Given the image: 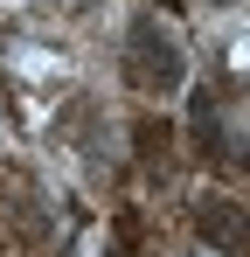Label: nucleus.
<instances>
[{"instance_id": "1", "label": "nucleus", "mask_w": 250, "mask_h": 257, "mask_svg": "<svg viewBox=\"0 0 250 257\" xmlns=\"http://www.w3.org/2000/svg\"><path fill=\"white\" fill-rule=\"evenodd\" d=\"M125 84L146 90V97H174V90L188 84V56L174 42V28L146 21V14L125 28Z\"/></svg>"}, {"instance_id": "2", "label": "nucleus", "mask_w": 250, "mask_h": 257, "mask_svg": "<svg viewBox=\"0 0 250 257\" xmlns=\"http://www.w3.org/2000/svg\"><path fill=\"white\" fill-rule=\"evenodd\" d=\"M195 229H202V243L229 257H250V209L243 202H229V195H202L195 202Z\"/></svg>"}, {"instance_id": "3", "label": "nucleus", "mask_w": 250, "mask_h": 257, "mask_svg": "<svg viewBox=\"0 0 250 257\" xmlns=\"http://www.w3.org/2000/svg\"><path fill=\"white\" fill-rule=\"evenodd\" d=\"M139 167L153 174V181L174 174V132H167L160 118H146V125H139Z\"/></svg>"}, {"instance_id": "4", "label": "nucleus", "mask_w": 250, "mask_h": 257, "mask_svg": "<svg viewBox=\"0 0 250 257\" xmlns=\"http://www.w3.org/2000/svg\"><path fill=\"white\" fill-rule=\"evenodd\" d=\"M208 7H222V0H208Z\"/></svg>"}]
</instances>
